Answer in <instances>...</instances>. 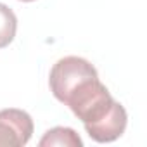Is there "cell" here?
Wrapping results in <instances>:
<instances>
[{
    "mask_svg": "<svg viewBox=\"0 0 147 147\" xmlns=\"http://www.w3.org/2000/svg\"><path fill=\"white\" fill-rule=\"evenodd\" d=\"M33 135L31 116L16 107L0 111V147H23Z\"/></svg>",
    "mask_w": 147,
    "mask_h": 147,
    "instance_id": "cell-2",
    "label": "cell"
},
{
    "mask_svg": "<svg viewBox=\"0 0 147 147\" xmlns=\"http://www.w3.org/2000/svg\"><path fill=\"white\" fill-rule=\"evenodd\" d=\"M126 121H128V116H126L125 107L119 102H116V106L102 119H99L95 125L85 128V131L88 133V137L92 140H95L99 144H107V142L118 140L125 133Z\"/></svg>",
    "mask_w": 147,
    "mask_h": 147,
    "instance_id": "cell-3",
    "label": "cell"
},
{
    "mask_svg": "<svg viewBox=\"0 0 147 147\" xmlns=\"http://www.w3.org/2000/svg\"><path fill=\"white\" fill-rule=\"evenodd\" d=\"M38 145L40 147H54V145H59V147H82L83 140L69 126H54V128L45 131V135L40 138Z\"/></svg>",
    "mask_w": 147,
    "mask_h": 147,
    "instance_id": "cell-4",
    "label": "cell"
},
{
    "mask_svg": "<svg viewBox=\"0 0 147 147\" xmlns=\"http://www.w3.org/2000/svg\"><path fill=\"white\" fill-rule=\"evenodd\" d=\"M21 2H35V0H21Z\"/></svg>",
    "mask_w": 147,
    "mask_h": 147,
    "instance_id": "cell-6",
    "label": "cell"
},
{
    "mask_svg": "<svg viewBox=\"0 0 147 147\" xmlns=\"http://www.w3.org/2000/svg\"><path fill=\"white\" fill-rule=\"evenodd\" d=\"M18 31V18L14 11L0 2V49H5L12 43Z\"/></svg>",
    "mask_w": 147,
    "mask_h": 147,
    "instance_id": "cell-5",
    "label": "cell"
},
{
    "mask_svg": "<svg viewBox=\"0 0 147 147\" xmlns=\"http://www.w3.org/2000/svg\"><path fill=\"white\" fill-rule=\"evenodd\" d=\"M94 78H99V75L90 61L78 55H67L59 59L52 66L49 75V85L52 95L59 102L66 104V100L78 88H82L87 82Z\"/></svg>",
    "mask_w": 147,
    "mask_h": 147,
    "instance_id": "cell-1",
    "label": "cell"
}]
</instances>
